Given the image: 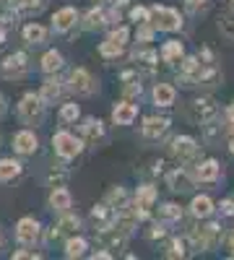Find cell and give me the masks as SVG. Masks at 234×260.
<instances>
[{
	"mask_svg": "<svg viewBox=\"0 0 234 260\" xmlns=\"http://www.w3.org/2000/svg\"><path fill=\"white\" fill-rule=\"evenodd\" d=\"M6 115H8V99H6L3 91H0V120H6Z\"/></svg>",
	"mask_w": 234,
	"mask_h": 260,
	"instance_id": "obj_47",
	"label": "cell"
},
{
	"mask_svg": "<svg viewBox=\"0 0 234 260\" xmlns=\"http://www.w3.org/2000/svg\"><path fill=\"white\" fill-rule=\"evenodd\" d=\"M122 52H125V47L117 45V42H112V39H104L99 45V55L104 60H117V57H122Z\"/></svg>",
	"mask_w": 234,
	"mask_h": 260,
	"instance_id": "obj_35",
	"label": "cell"
},
{
	"mask_svg": "<svg viewBox=\"0 0 234 260\" xmlns=\"http://www.w3.org/2000/svg\"><path fill=\"white\" fill-rule=\"evenodd\" d=\"M156 198H159L156 187H154L151 182H146V185H138V187H136L133 203H136L138 208H148V211H151V208L156 206Z\"/></svg>",
	"mask_w": 234,
	"mask_h": 260,
	"instance_id": "obj_29",
	"label": "cell"
},
{
	"mask_svg": "<svg viewBox=\"0 0 234 260\" xmlns=\"http://www.w3.org/2000/svg\"><path fill=\"white\" fill-rule=\"evenodd\" d=\"M219 175H221V164L216 159H206L195 167V180L198 182H214V180H219Z\"/></svg>",
	"mask_w": 234,
	"mask_h": 260,
	"instance_id": "obj_31",
	"label": "cell"
},
{
	"mask_svg": "<svg viewBox=\"0 0 234 260\" xmlns=\"http://www.w3.org/2000/svg\"><path fill=\"white\" fill-rule=\"evenodd\" d=\"M127 18H130L136 26L151 24V8H146V6H130V8H127Z\"/></svg>",
	"mask_w": 234,
	"mask_h": 260,
	"instance_id": "obj_36",
	"label": "cell"
},
{
	"mask_svg": "<svg viewBox=\"0 0 234 260\" xmlns=\"http://www.w3.org/2000/svg\"><path fill=\"white\" fill-rule=\"evenodd\" d=\"M24 161H21V156H0V185H11L16 182L21 175H24Z\"/></svg>",
	"mask_w": 234,
	"mask_h": 260,
	"instance_id": "obj_21",
	"label": "cell"
},
{
	"mask_svg": "<svg viewBox=\"0 0 234 260\" xmlns=\"http://www.w3.org/2000/svg\"><path fill=\"white\" fill-rule=\"evenodd\" d=\"M226 117H229V122L234 125V104H229V110H226Z\"/></svg>",
	"mask_w": 234,
	"mask_h": 260,
	"instance_id": "obj_50",
	"label": "cell"
},
{
	"mask_svg": "<svg viewBox=\"0 0 234 260\" xmlns=\"http://www.w3.org/2000/svg\"><path fill=\"white\" fill-rule=\"evenodd\" d=\"M159 216H161V221H180L182 219V208L177 203H164L159 208Z\"/></svg>",
	"mask_w": 234,
	"mask_h": 260,
	"instance_id": "obj_39",
	"label": "cell"
},
{
	"mask_svg": "<svg viewBox=\"0 0 234 260\" xmlns=\"http://www.w3.org/2000/svg\"><path fill=\"white\" fill-rule=\"evenodd\" d=\"M151 99H154V104L156 107H172L175 104V99H177V91H175V86L172 83H164V81H159V83H154V89H151Z\"/></svg>",
	"mask_w": 234,
	"mask_h": 260,
	"instance_id": "obj_26",
	"label": "cell"
},
{
	"mask_svg": "<svg viewBox=\"0 0 234 260\" xmlns=\"http://www.w3.org/2000/svg\"><path fill=\"white\" fill-rule=\"evenodd\" d=\"M169 151H172V156L177 161H193L195 154H198V143H195V138H190V136H177L172 141V146H169Z\"/></svg>",
	"mask_w": 234,
	"mask_h": 260,
	"instance_id": "obj_23",
	"label": "cell"
},
{
	"mask_svg": "<svg viewBox=\"0 0 234 260\" xmlns=\"http://www.w3.org/2000/svg\"><path fill=\"white\" fill-rule=\"evenodd\" d=\"M16 24H18V16L11 8L3 6V13H0V26H3V29H16Z\"/></svg>",
	"mask_w": 234,
	"mask_h": 260,
	"instance_id": "obj_43",
	"label": "cell"
},
{
	"mask_svg": "<svg viewBox=\"0 0 234 260\" xmlns=\"http://www.w3.org/2000/svg\"><path fill=\"white\" fill-rule=\"evenodd\" d=\"M214 211H216V206H214V201H211L208 195H195L193 203H190V213H193V219H208Z\"/></svg>",
	"mask_w": 234,
	"mask_h": 260,
	"instance_id": "obj_33",
	"label": "cell"
},
{
	"mask_svg": "<svg viewBox=\"0 0 234 260\" xmlns=\"http://www.w3.org/2000/svg\"><path fill=\"white\" fill-rule=\"evenodd\" d=\"M169 260H177V257H185L187 250H185V240H180V237H175V240H169V247L164 252Z\"/></svg>",
	"mask_w": 234,
	"mask_h": 260,
	"instance_id": "obj_40",
	"label": "cell"
},
{
	"mask_svg": "<svg viewBox=\"0 0 234 260\" xmlns=\"http://www.w3.org/2000/svg\"><path fill=\"white\" fill-rule=\"evenodd\" d=\"M68 180H71V167H68V161L57 159V164H52V167L47 169V185H50V187H55V185H68Z\"/></svg>",
	"mask_w": 234,
	"mask_h": 260,
	"instance_id": "obj_32",
	"label": "cell"
},
{
	"mask_svg": "<svg viewBox=\"0 0 234 260\" xmlns=\"http://www.w3.org/2000/svg\"><path fill=\"white\" fill-rule=\"evenodd\" d=\"M18 34H21V42H24L26 47H45L52 37V29L39 24V21H26Z\"/></svg>",
	"mask_w": 234,
	"mask_h": 260,
	"instance_id": "obj_11",
	"label": "cell"
},
{
	"mask_svg": "<svg viewBox=\"0 0 234 260\" xmlns=\"http://www.w3.org/2000/svg\"><path fill=\"white\" fill-rule=\"evenodd\" d=\"M159 57H161V62H166V65H180L182 57H185L182 42H180V39H169V42H164L161 50H159Z\"/></svg>",
	"mask_w": 234,
	"mask_h": 260,
	"instance_id": "obj_27",
	"label": "cell"
},
{
	"mask_svg": "<svg viewBox=\"0 0 234 260\" xmlns=\"http://www.w3.org/2000/svg\"><path fill=\"white\" fill-rule=\"evenodd\" d=\"M146 237H148V240H164V237H166V229H164V224H154L151 229H148L146 232Z\"/></svg>",
	"mask_w": 234,
	"mask_h": 260,
	"instance_id": "obj_44",
	"label": "cell"
},
{
	"mask_svg": "<svg viewBox=\"0 0 234 260\" xmlns=\"http://www.w3.org/2000/svg\"><path fill=\"white\" fill-rule=\"evenodd\" d=\"M3 6L11 8L18 18H37L39 13H45L47 0H3Z\"/></svg>",
	"mask_w": 234,
	"mask_h": 260,
	"instance_id": "obj_16",
	"label": "cell"
},
{
	"mask_svg": "<svg viewBox=\"0 0 234 260\" xmlns=\"http://www.w3.org/2000/svg\"><path fill=\"white\" fill-rule=\"evenodd\" d=\"M138 120V104L136 102H127V99H120L115 102L112 107V125L117 127H127Z\"/></svg>",
	"mask_w": 234,
	"mask_h": 260,
	"instance_id": "obj_18",
	"label": "cell"
},
{
	"mask_svg": "<svg viewBox=\"0 0 234 260\" xmlns=\"http://www.w3.org/2000/svg\"><path fill=\"white\" fill-rule=\"evenodd\" d=\"M83 115H81V104H76V99L73 102H60V110H57V122L62 125V127H71V125H78V120H81Z\"/></svg>",
	"mask_w": 234,
	"mask_h": 260,
	"instance_id": "obj_28",
	"label": "cell"
},
{
	"mask_svg": "<svg viewBox=\"0 0 234 260\" xmlns=\"http://www.w3.org/2000/svg\"><path fill=\"white\" fill-rule=\"evenodd\" d=\"M185 8H187L190 13H200V11L206 8V0H185Z\"/></svg>",
	"mask_w": 234,
	"mask_h": 260,
	"instance_id": "obj_45",
	"label": "cell"
},
{
	"mask_svg": "<svg viewBox=\"0 0 234 260\" xmlns=\"http://www.w3.org/2000/svg\"><path fill=\"white\" fill-rule=\"evenodd\" d=\"M0 3H3V0H0Z\"/></svg>",
	"mask_w": 234,
	"mask_h": 260,
	"instance_id": "obj_55",
	"label": "cell"
},
{
	"mask_svg": "<svg viewBox=\"0 0 234 260\" xmlns=\"http://www.w3.org/2000/svg\"><path fill=\"white\" fill-rule=\"evenodd\" d=\"M62 71H65V55L55 47L45 50V55L39 57V73L42 76H55V73H62Z\"/></svg>",
	"mask_w": 234,
	"mask_h": 260,
	"instance_id": "obj_22",
	"label": "cell"
},
{
	"mask_svg": "<svg viewBox=\"0 0 234 260\" xmlns=\"http://www.w3.org/2000/svg\"><path fill=\"white\" fill-rule=\"evenodd\" d=\"M37 94H39L42 99H45V104H47V107H52V104L65 102V96H68L71 91H68L65 78H62L60 73H55V76H45V78H42Z\"/></svg>",
	"mask_w": 234,
	"mask_h": 260,
	"instance_id": "obj_6",
	"label": "cell"
},
{
	"mask_svg": "<svg viewBox=\"0 0 234 260\" xmlns=\"http://www.w3.org/2000/svg\"><path fill=\"white\" fill-rule=\"evenodd\" d=\"M6 247V234H3V229H0V250Z\"/></svg>",
	"mask_w": 234,
	"mask_h": 260,
	"instance_id": "obj_51",
	"label": "cell"
},
{
	"mask_svg": "<svg viewBox=\"0 0 234 260\" xmlns=\"http://www.w3.org/2000/svg\"><path fill=\"white\" fill-rule=\"evenodd\" d=\"M130 60H133V68H136L138 73H143V76H154L156 68H159V52H154L148 45H141V47L130 55Z\"/></svg>",
	"mask_w": 234,
	"mask_h": 260,
	"instance_id": "obj_14",
	"label": "cell"
},
{
	"mask_svg": "<svg viewBox=\"0 0 234 260\" xmlns=\"http://www.w3.org/2000/svg\"><path fill=\"white\" fill-rule=\"evenodd\" d=\"M83 148H86V143H83V138L78 133H73V130L68 127H60L52 133V154L62 161H73L83 154Z\"/></svg>",
	"mask_w": 234,
	"mask_h": 260,
	"instance_id": "obj_3",
	"label": "cell"
},
{
	"mask_svg": "<svg viewBox=\"0 0 234 260\" xmlns=\"http://www.w3.org/2000/svg\"><path fill=\"white\" fill-rule=\"evenodd\" d=\"M203 71H206V65L198 57H182V62H180V81H182V86L200 83Z\"/></svg>",
	"mask_w": 234,
	"mask_h": 260,
	"instance_id": "obj_20",
	"label": "cell"
},
{
	"mask_svg": "<svg viewBox=\"0 0 234 260\" xmlns=\"http://www.w3.org/2000/svg\"><path fill=\"white\" fill-rule=\"evenodd\" d=\"M94 3H99V6H110L112 0H94Z\"/></svg>",
	"mask_w": 234,
	"mask_h": 260,
	"instance_id": "obj_52",
	"label": "cell"
},
{
	"mask_svg": "<svg viewBox=\"0 0 234 260\" xmlns=\"http://www.w3.org/2000/svg\"><path fill=\"white\" fill-rule=\"evenodd\" d=\"M166 130H169V117L151 115V117H143V122H141V136L146 141H159Z\"/></svg>",
	"mask_w": 234,
	"mask_h": 260,
	"instance_id": "obj_24",
	"label": "cell"
},
{
	"mask_svg": "<svg viewBox=\"0 0 234 260\" xmlns=\"http://www.w3.org/2000/svg\"><path fill=\"white\" fill-rule=\"evenodd\" d=\"M89 219H91V226L94 232H107L115 226V219H117V208H112L107 201H102V203H94L91 211H89Z\"/></svg>",
	"mask_w": 234,
	"mask_h": 260,
	"instance_id": "obj_13",
	"label": "cell"
},
{
	"mask_svg": "<svg viewBox=\"0 0 234 260\" xmlns=\"http://www.w3.org/2000/svg\"><path fill=\"white\" fill-rule=\"evenodd\" d=\"M190 112H193V120L195 122H211V120H216L219 117V104L214 96H198L193 102V107H190Z\"/></svg>",
	"mask_w": 234,
	"mask_h": 260,
	"instance_id": "obj_17",
	"label": "cell"
},
{
	"mask_svg": "<svg viewBox=\"0 0 234 260\" xmlns=\"http://www.w3.org/2000/svg\"><path fill=\"white\" fill-rule=\"evenodd\" d=\"M78 26H81L83 31H102V29H110V11H107V6L94 3L86 13H81Z\"/></svg>",
	"mask_w": 234,
	"mask_h": 260,
	"instance_id": "obj_12",
	"label": "cell"
},
{
	"mask_svg": "<svg viewBox=\"0 0 234 260\" xmlns=\"http://www.w3.org/2000/svg\"><path fill=\"white\" fill-rule=\"evenodd\" d=\"M65 83H68V91L76 96V99H89L99 91V81L96 76L83 68V65H78V68H71L68 76H65Z\"/></svg>",
	"mask_w": 234,
	"mask_h": 260,
	"instance_id": "obj_4",
	"label": "cell"
},
{
	"mask_svg": "<svg viewBox=\"0 0 234 260\" xmlns=\"http://www.w3.org/2000/svg\"><path fill=\"white\" fill-rule=\"evenodd\" d=\"M229 151H231V154H234V136H231V141H229Z\"/></svg>",
	"mask_w": 234,
	"mask_h": 260,
	"instance_id": "obj_53",
	"label": "cell"
},
{
	"mask_svg": "<svg viewBox=\"0 0 234 260\" xmlns=\"http://www.w3.org/2000/svg\"><path fill=\"white\" fill-rule=\"evenodd\" d=\"M47 208H50L52 213H57V216L73 208V195H71L68 185H55V187H50V192H47Z\"/></svg>",
	"mask_w": 234,
	"mask_h": 260,
	"instance_id": "obj_15",
	"label": "cell"
},
{
	"mask_svg": "<svg viewBox=\"0 0 234 260\" xmlns=\"http://www.w3.org/2000/svg\"><path fill=\"white\" fill-rule=\"evenodd\" d=\"M104 122L99 120V117H81L78 120V136L83 138V143H99L102 138H104Z\"/></svg>",
	"mask_w": 234,
	"mask_h": 260,
	"instance_id": "obj_19",
	"label": "cell"
},
{
	"mask_svg": "<svg viewBox=\"0 0 234 260\" xmlns=\"http://www.w3.org/2000/svg\"><path fill=\"white\" fill-rule=\"evenodd\" d=\"M107 39H112V42H117V45L127 47V42H130V26H125V24L112 26V29H110V34H107Z\"/></svg>",
	"mask_w": 234,
	"mask_h": 260,
	"instance_id": "obj_38",
	"label": "cell"
},
{
	"mask_svg": "<svg viewBox=\"0 0 234 260\" xmlns=\"http://www.w3.org/2000/svg\"><path fill=\"white\" fill-rule=\"evenodd\" d=\"M154 34H156V29H154L151 24H141V26H138V31H136L138 45H148V42L154 39Z\"/></svg>",
	"mask_w": 234,
	"mask_h": 260,
	"instance_id": "obj_42",
	"label": "cell"
},
{
	"mask_svg": "<svg viewBox=\"0 0 234 260\" xmlns=\"http://www.w3.org/2000/svg\"><path fill=\"white\" fill-rule=\"evenodd\" d=\"M81 226H83V219H81L78 213H73V211L60 213L55 226L45 232L47 234V242H57V240H65V237H71V234H78Z\"/></svg>",
	"mask_w": 234,
	"mask_h": 260,
	"instance_id": "obj_8",
	"label": "cell"
},
{
	"mask_svg": "<svg viewBox=\"0 0 234 260\" xmlns=\"http://www.w3.org/2000/svg\"><path fill=\"white\" fill-rule=\"evenodd\" d=\"M151 26L156 31H180L182 16L180 11L169 8V6H151Z\"/></svg>",
	"mask_w": 234,
	"mask_h": 260,
	"instance_id": "obj_10",
	"label": "cell"
},
{
	"mask_svg": "<svg viewBox=\"0 0 234 260\" xmlns=\"http://www.w3.org/2000/svg\"><path fill=\"white\" fill-rule=\"evenodd\" d=\"M47 110H50V107L45 104V99H42L37 91L21 94V99L16 102V117H18L21 125H26V127H39V125H45Z\"/></svg>",
	"mask_w": 234,
	"mask_h": 260,
	"instance_id": "obj_1",
	"label": "cell"
},
{
	"mask_svg": "<svg viewBox=\"0 0 234 260\" xmlns=\"http://www.w3.org/2000/svg\"><path fill=\"white\" fill-rule=\"evenodd\" d=\"M42 237H45V226H42L39 219L34 216H21L13 226V240L16 245H24V247H39Z\"/></svg>",
	"mask_w": 234,
	"mask_h": 260,
	"instance_id": "obj_5",
	"label": "cell"
},
{
	"mask_svg": "<svg viewBox=\"0 0 234 260\" xmlns=\"http://www.w3.org/2000/svg\"><path fill=\"white\" fill-rule=\"evenodd\" d=\"M110 257H112V252H110L107 247H102V250L91 252V260H110Z\"/></svg>",
	"mask_w": 234,
	"mask_h": 260,
	"instance_id": "obj_46",
	"label": "cell"
},
{
	"mask_svg": "<svg viewBox=\"0 0 234 260\" xmlns=\"http://www.w3.org/2000/svg\"><path fill=\"white\" fill-rule=\"evenodd\" d=\"M11 257H13V260H39V257H42V252H37L34 247H24V245H18V250H13V252H11Z\"/></svg>",
	"mask_w": 234,
	"mask_h": 260,
	"instance_id": "obj_41",
	"label": "cell"
},
{
	"mask_svg": "<svg viewBox=\"0 0 234 260\" xmlns=\"http://www.w3.org/2000/svg\"><path fill=\"white\" fill-rule=\"evenodd\" d=\"M62 255L68 260H78V257H86L89 255V240L81 234H71L65 237V242H62Z\"/></svg>",
	"mask_w": 234,
	"mask_h": 260,
	"instance_id": "obj_25",
	"label": "cell"
},
{
	"mask_svg": "<svg viewBox=\"0 0 234 260\" xmlns=\"http://www.w3.org/2000/svg\"><path fill=\"white\" fill-rule=\"evenodd\" d=\"M221 213H224V216H231V213H234V201H224V203H221Z\"/></svg>",
	"mask_w": 234,
	"mask_h": 260,
	"instance_id": "obj_48",
	"label": "cell"
},
{
	"mask_svg": "<svg viewBox=\"0 0 234 260\" xmlns=\"http://www.w3.org/2000/svg\"><path fill=\"white\" fill-rule=\"evenodd\" d=\"M31 55L26 50H13L0 60V78L3 81H26L31 76Z\"/></svg>",
	"mask_w": 234,
	"mask_h": 260,
	"instance_id": "obj_2",
	"label": "cell"
},
{
	"mask_svg": "<svg viewBox=\"0 0 234 260\" xmlns=\"http://www.w3.org/2000/svg\"><path fill=\"white\" fill-rule=\"evenodd\" d=\"M166 185L169 190H175V192H187V190H193V177L187 175V169H172L166 175Z\"/></svg>",
	"mask_w": 234,
	"mask_h": 260,
	"instance_id": "obj_30",
	"label": "cell"
},
{
	"mask_svg": "<svg viewBox=\"0 0 234 260\" xmlns=\"http://www.w3.org/2000/svg\"><path fill=\"white\" fill-rule=\"evenodd\" d=\"M78 21H81V11H78L76 6H62V8H57V11L52 13L50 29H52V34H57V37H68V34L78 26Z\"/></svg>",
	"mask_w": 234,
	"mask_h": 260,
	"instance_id": "obj_9",
	"label": "cell"
},
{
	"mask_svg": "<svg viewBox=\"0 0 234 260\" xmlns=\"http://www.w3.org/2000/svg\"><path fill=\"white\" fill-rule=\"evenodd\" d=\"M219 31L226 39H234V11H224L219 16Z\"/></svg>",
	"mask_w": 234,
	"mask_h": 260,
	"instance_id": "obj_37",
	"label": "cell"
},
{
	"mask_svg": "<svg viewBox=\"0 0 234 260\" xmlns=\"http://www.w3.org/2000/svg\"><path fill=\"white\" fill-rule=\"evenodd\" d=\"M39 136H37V127H21V130H16L13 133V138H11V148H13V154L16 156H21V159H29V156H34L37 151H39Z\"/></svg>",
	"mask_w": 234,
	"mask_h": 260,
	"instance_id": "obj_7",
	"label": "cell"
},
{
	"mask_svg": "<svg viewBox=\"0 0 234 260\" xmlns=\"http://www.w3.org/2000/svg\"><path fill=\"white\" fill-rule=\"evenodd\" d=\"M0 146H3V138H0Z\"/></svg>",
	"mask_w": 234,
	"mask_h": 260,
	"instance_id": "obj_54",
	"label": "cell"
},
{
	"mask_svg": "<svg viewBox=\"0 0 234 260\" xmlns=\"http://www.w3.org/2000/svg\"><path fill=\"white\" fill-rule=\"evenodd\" d=\"M104 201H107L112 208H122L125 203H130V195H127V190H125V187H120V185H117V187H112L107 195H104Z\"/></svg>",
	"mask_w": 234,
	"mask_h": 260,
	"instance_id": "obj_34",
	"label": "cell"
},
{
	"mask_svg": "<svg viewBox=\"0 0 234 260\" xmlns=\"http://www.w3.org/2000/svg\"><path fill=\"white\" fill-rule=\"evenodd\" d=\"M6 42H8V29H3V26H0V47H3Z\"/></svg>",
	"mask_w": 234,
	"mask_h": 260,
	"instance_id": "obj_49",
	"label": "cell"
}]
</instances>
